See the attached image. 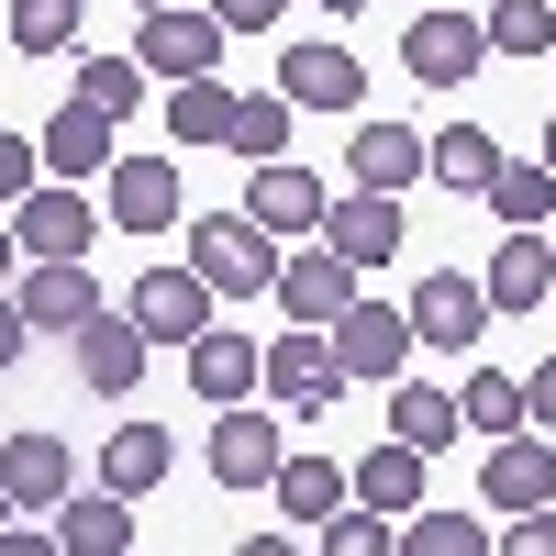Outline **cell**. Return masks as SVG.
I'll use <instances>...</instances> for the list:
<instances>
[{"label":"cell","instance_id":"cell-1","mask_svg":"<svg viewBox=\"0 0 556 556\" xmlns=\"http://www.w3.org/2000/svg\"><path fill=\"white\" fill-rule=\"evenodd\" d=\"M190 267L212 278V301H267L278 235H267L256 212H201V223H190Z\"/></svg>","mask_w":556,"mask_h":556},{"label":"cell","instance_id":"cell-2","mask_svg":"<svg viewBox=\"0 0 556 556\" xmlns=\"http://www.w3.org/2000/svg\"><path fill=\"white\" fill-rule=\"evenodd\" d=\"M256 390L290 401V424H323V412L345 401V367H334V334L323 323H290V334L256 345Z\"/></svg>","mask_w":556,"mask_h":556},{"label":"cell","instance_id":"cell-3","mask_svg":"<svg viewBox=\"0 0 556 556\" xmlns=\"http://www.w3.org/2000/svg\"><path fill=\"white\" fill-rule=\"evenodd\" d=\"M401 67L424 78V89L479 78V67H490V23L468 12V0H424V12H412V34H401Z\"/></svg>","mask_w":556,"mask_h":556},{"label":"cell","instance_id":"cell-4","mask_svg":"<svg viewBox=\"0 0 556 556\" xmlns=\"http://www.w3.org/2000/svg\"><path fill=\"white\" fill-rule=\"evenodd\" d=\"M323 334H334V367L367 379V390H390L401 367H412V312H401V301H345Z\"/></svg>","mask_w":556,"mask_h":556},{"label":"cell","instance_id":"cell-5","mask_svg":"<svg viewBox=\"0 0 556 556\" xmlns=\"http://www.w3.org/2000/svg\"><path fill=\"white\" fill-rule=\"evenodd\" d=\"M134 67H146V78H201V67H223V23H212V0H201V12H190V0H156L146 34H134Z\"/></svg>","mask_w":556,"mask_h":556},{"label":"cell","instance_id":"cell-6","mask_svg":"<svg viewBox=\"0 0 556 556\" xmlns=\"http://www.w3.org/2000/svg\"><path fill=\"white\" fill-rule=\"evenodd\" d=\"M123 312L146 323V345H190L201 323H212V278H201L190 256H178V267H146V278L123 290Z\"/></svg>","mask_w":556,"mask_h":556},{"label":"cell","instance_id":"cell-7","mask_svg":"<svg viewBox=\"0 0 556 556\" xmlns=\"http://www.w3.org/2000/svg\"><path fill=\"white\" fill-rule=\"evenodd\" d=\"M101 212L123 235H178V156H112L101 167Z\"/></svg>","mask_w":556,"mask_h":556},{"label":"cell","instance_id":"cell-8","mask_svg":"<svg viewBox=\"0 0 556 556\" xmlns=\"http://www.w3.org/2000/svg\"><path fill=\"white\" fill-rule=\"evenodd\" d=\"M401 312H412V345H445V356H468V345L490 334V290H479V278H456V267H434Z\"/></svg>","mask_w":556,"mask_h":556},{"label":"cell","instance_id":"cell-9","mask_svg":"<svg viewBox=\"0 0 556 556\" xmlns=\"http://www.w3.org/2000/svg\"><path fill=\"white\" fill-rule=\"evenodd\" d=\"M278 456H290V434H278L256 401H223V412H212V479H223V490H267Z\"/></svg>","mask_w":556,"mask_h":556},{"label":"cell","instance_id":"cell-10","mask_svg":"<svg viewBox=\"0 0 556 556\" xmlns=\"http://www.w3.org/2000/svg\"><path fill=\"white\" fill-rule=\"evenodd\" d=\"M479 501H490V513H534V501H556V445H545V424H523V434H490Z\"/></svg>","mask_w":556,"mask_h":556},{"label":"cell","instance_id":"cell-11","mask_svg":"<svg viewBox=\"0 0 556 556\" xmlns=\"http://www.w3.org/2000/svg\"><path fill=\"white\" fill-rule=\"evenodd\" d=\"M146 356H156V345H146V323H134V312H112V301H101V312L78 323V379L101 390V401H134Z\"/></svg>","mask_w":556,"mask_h":556},{"label":"cell","instance_id":"cell-12","mask_svg":"<svg viewBox=\"0 0 556 556\" xmlns=\"http://www.w3.org/2000/svg\"><path fill=\"white\" fill-rule=\"evenodd\" d=\"M0 490H12V513H56V501L78 490V456H67V434L23 424L12 445H0Z\"/></svg>","mask_w":556,"mask_h":556},{"label":"cell","instance_id":"cell-13","mask_svg":"<svg viewBox=\"0 0 556 556\" xmlns=\"http://www.w3.org/2000/svg\"><path fill=\"white\" fill-rule=\"evenodd\" d=\"M323 201H334V190H323V178H312L301 156H256V167H245V201H235V212H256L267 235H312V223H323Z\"/></svg>","mask_w":556,"mask_h":556},{"label":"cell","instance_id":"cell-14","mask_svg":"<svg viewBox=\"0 0 556 556\" xmlns=\"http://www.w3.org/2000/svg\"><path fill=\"white\" fill-rule=\"evenodd\" d=\"M312 235L334 245L345 267H390V256H401V201H390V190H345V201H323Z\"/></svg>","mask_w":556,"mask_h":556},{"label":"cell","instance_id":"cell-15","mask_svg":"<svg viewBox=\"0 0 556 556\" xmlns=\"http://www.w3.org/2000/svg\"><path fill=\"white\" fill-rule=\"evenodd\" d=\"M12 235H23V256H89V190L78 178H34L12 201Z\"/></svg>","mask_w":556,"mask_h":556},{"label":"cell","instance_id":"cell-16","mask_svg":"<svg viewBox=\"0 0 556 556\" xmlns=\"http://www.w3.org/2000/svg\"><path fill=\"white\" fill-rule=\"evenodd\" d=\"M267 290H278V312H290V323H334V312L356 301V267L312 235L301 256H278V278H267Z\"/></svg>","mask_w":556,"mask_h":556},{"label":"cell","instance_id":"cell-17","mask_svg":"<svg viewBox=\"0 0 556 556\" xmlns=\"http://www.w3.org/2000/svg\"><path fill=\"white\" fill-rule=\"evenodd\" d=\"M112 134H123V123H112L101 101H78V89H67V112L34 134V156H45V178H101V167H112Z\"/></svg>","mask_w":556,"mask_h":556},{"label":"cell","instance_id":"cell-18","mask_svg":"<svg viewBox=\"0 0 556 556\" xmlns=\"http://www.w3.org/2000/svg\"><path fill=\"white\" fill-rule=\"evenodd\" d=\"M12 301H23V323H45V334H78V323L101 312V290H89V256H34Z\"/></svg>","mask_w":556,"mask_h":556},{"label":"cell","instance_id":"cell-19","mask_svg":"<svg viewBox=\"0 0 556 556\" xmlns=\"http://www.w3.org/2000/svg\"><path fill=\"white\" fill-rule=\"evenodd\" d=\"M178 367H190V390L223 412V401H256V334H223V323H201L190 345H178Z\"/></svg>","mask_w":556,"mask_h":556},{"label":"cell","instance_id":"cell-20","mask_svg":"<svg viewBox=\"0 0 556 556\" xmlns=\"http://www.w3.org/2000/svg\"><path fill=\"white\" fill-rule=\"evenodd\" d=\"M356 56L345 45H290V56H278V89H290V112H356Z\"/></svg>","mask_w":556,"mask_h":556},{"label":"cell","instance_id":"cell-21","mask_svg":"<svg viewBox=\"0 0 556 556\" xmlns=\"http://www.w3.org/2000/svg\"><path fill=\"white\" fill-rule=\"evenodd\" d=\"M479 290H490V312H545V301H556V245H545V223H534V235H513V245L490 256V278H479Z\"/></svg>","mask_w":556,"mask_h":556},{"label":"cell","instance_id":"cell-22","mask_svg":"<svg viewBox=\"0 0 556 556\" xmlns=\"http://www.w3.org/2000/svg\"><path fill=\"white\" fill-rule=\"evenodd\" d=\"M345 490L367 501V513H412V501L434 490V456L390 434V445H367V456H356V479H345Z\"/></svg>","mask_w":556,"mask_h":556},{"label":"cell","instance_id":"cell-23","mask_svg":"<svg viewBox=\"0 0 556 556\" xmlns=\"http://www.w3.org/2000/svg\"><path fill=\"white\" fill-rule=\"evenodd\" d=\"M56 545L67 556H123L134 545V501L123 490H67L56 501Z\"/></svg>","mask_w":556,"mask_h":556},{"label":"cell","instance_id":"cell-24","mask_svg":"<svg viewBox=\"0 0 556 556\" xmlns=\"http://www.w3.org/2000/svg\"><path fill=\"white\" fill-rule=\"evenodd\" d=\"M345 156H356V190H390V201H401L412 178H424V134H412V123H379V112H367Z\"/></svg>","mask_w":556,"mask_h":556},{"label":"cell","instance_id":"cell-25","mask_svg":"<svg viewBox=\"0 0 556 556\" xmlns=\"http://www.w3.org/2000/svg\"><path fill=\"white\" fill-rule=\"evenodd\" d=\"M490 167H501V134H479V123L424 134V178H445L456 201H479V190H490Z\"/></svg>","mask_w":556,"mask_h":556},{"label":"cell","instance_id":"cell-26","mask_svg":"<svg viewBox=\"0 0 556 556\" xmlns=\"http://www.w3.org/2000/svg\"><path fill=\"white\" fill-rule=\"evenodd\" d=\"M167 424H112V445H101V490H123V501H146L156 479H167Z\"/></svg>","mask_w":556,"mask_h":556},{"label":"cell","instance_id":"cell-27","mask_svg":"<svg viewBox=\"0 0 556 556\" xmlns=\"http://www.w3.org/2000/svg\"><path fill=\"white\" fill-rule=\"evenodd\" d=\"M479 201H490L501 223H513V235H534V223L556 212V167H545V156H501V167H490V190H479Z\"/></svg>","mask_w":556,"mask_h":556},{"label":"cell","instance_id":"cell-28","mask_svg":"<svg viewBox=\"0 0 556 556\" xmlns=\"http://www.w3.org/2000/svg\"><path fill=\"white\" fill-rule=\"evenodd\" d=\"M167 134H178V146H223V134H235V89H223L212 67L167 78Z\"/></svg>","mask_w":556,"mask_h":556},{"label":"cell","instance_id":"cell-29","mask_svg":"<svg viewBox=\"0 0 556 556\" xmlns=\"http://www.w3.org/2000/svg\"><path fill=\"white\" fill-rule=\"evenodd\" d=\"M390 545H401V556H490V523H479V513H434V501H412Z\"/></svg>","mask_w":556,"mask_h":556},{"label":"cell","instance_id":"cell-30","mask_svg":"<svg viewBox=\"0 0 556 556\" xmlns=\"http://www.w3.org/2000/svg\"><path fill=\"white\" fill-rule=\"evenodd\" d=\"M267 501H278V513H290V523H323V513H334V501H345V468H334V456H278Z\"/></svg>","mask_w":556,"mask_h":556},{"label":"cell","instance_id":"cell-31","mask_svg":"<svg viewBox=\"0 0 556 556\" xmlns=\"http://www.w3.org/2000/svg\"><path fill=\"white\" fill-rule=\"evenodd\" d=\"M390 434H401V445H424V456H445L468 424H456V401H445V390H412V379H390Z\"/></svg>","mask_w":556,"mask_h":556},{"label":"cell","instance_id":"cell-32","mask_svg":"<svg viewBox=\"0 0 556 556\" xmlns=\"http://www.w3.org/2000/svg\"><path fill=\"white\" fill-rule=\"evenodd\" d=\"M245 167L256 156H290V89H235V134H223Z\"/></svg>","mask_w":556,"mask_h":556},{"label":"cell","instance_id":"cell-33","mask_svg":"<svg viewBox=\"0 0 556 556\" xmlns=\"http://www.w3.org/2000/svg\"><path fill=\"white\" fill-rule=\"evenodd\" d=\"M456 424L468 434H523V379L513 367H479V379L456 390Z\"/></svg>","mask_w":556,"mask_h":556},{"label":"cell","instance_id":"cell-34","mask_svg":"<svg viewBox=\"0 0 556 556\" xmlns=\"http://www.w3.org/2000/svg\"><path fill=\"white\" fill-rule=\"evenodd\" d=\"M490 56H556V0H490Z\"/></svg>","mask_w":556,"mask_h":556},{"label":"cell","instance_id":"cell-35","mask_svg":"<svg viewBox=\"0 0 556 556\" xmlns=\"http://www.w3.org/2000/svg\"><path fill=\"white\" fill-rule=\"evenodd\" d=\"M390 534H401V523H390V513H367V501H356V513L334 501V513L312 523V545H323V556H390Z\"/></svg>","mask_w":556,"mask_h":556},{"label":"cell","instance_id":"cell-36","mask_svg":"<svg viewBox=\"0 0 556 556\" xmlns=\"http://www.w3.org/2000/svg\"><path fill=\"white\" fill-rule=\"evenodd\" d=\"M12 45L23 56H67L78 45V0H12Z\"/></svg>","mask_w":556,"mask_h":556},{"label":"cell","instance_id":"cell-37","mask_svg":"<svg viewBox=\"0 0 556 556\" xmlns=\"http://www.w3.org/2000/svg\"><path fill=\"white\" fill-rule=\"evenodd\" d=\"M78 101H101L123 123L134 101H146V67H134V56H78Z\"/></svg>","mask_w":556,"mask_h":556},{"label":"cell","instance_id":"cell-38","mask_svg":"<svg viewBox=\"0 0 556 556\" xmlns=\"http://www.w3.org/2000/svg\"><path fill=\"white\" fill-rule=\"evenodd\" d=\"M490 545H513V556H556V501H534V513H513Z\"/></svg>","mask_w":556,"mask_h":556},{"label":"cell","instance_id":"cell-39","mask_svg":"<svg viewBox=\"0 0 556 556\" xmlns=\"http://www.w3.org/2000/svg\"><path fill=\"white\" fill-rule=\"evenodd\" d=\"M45 178V156H34V134H0V212H12L23 190Z\"/></svg>","mask_w":556,"mask_h":556},{"label":"cell","instance_id":"cell-40","mask_svg":"<svg viewBox=\"0 0 556 556\" xmlns=\"http://www.w3.org/2000/svg\"><path fill=\"white\" fill-rule=\"evenodd\" d=\"M278 12H290V0H212L223 34H278Z\"/></svg>","mask_w":556,"mask_h":556},{"label":"cell","instance_id":"cell-41","mask_svg":"<svg viewBox=\"0 0 556 556\" xmlns=\"http://www.w3.org/2000/svg\"><path fill=\"white\" fill-rule=\"evenodd\" d=\"M523 424H556V356H534V379H523Z\"/></svg>","mask_w":556,"mask_h":556},{"label":"cell","instance_id":"cell-42","mask_svg":"<svg viewBox=\"0 0 556 556\" xmlns=\"http://www.w3.org/2000/svg\"><path fill=\"white\" fill-rule=\"evenodd\" d=\"M23 334H34V323H23V301L0 290V367H23Z\"/></svg>","mask_w":556,"mask_h":556},{"label":"cell","instance_id":"cell-43","mask_svg":"<svg viewBox=\"0 0 556 556\" xmlns=\"http://www.w3.org/2000/svg\"><path fill=\"white\" fill-rule=\"evenodd\" d=\"M23 267V235H12V212H0V278H12Z\"/></svg>","mask_w":556,"mask_h":556},{"label":"cell","instance_id":"cell-44","mask_svg":"<svg viewBox=\"0 0 556 556\" xmlns=\"http://www.w3.org/2000/svg\"><path fill=\"white\" fill-rule=\"evenodd\" d=\"M534 156H545V167H556V123H545V146H534Z\"/></svg>","mask_w":556,"mask_h":556},{"label":"cell","instance_id":"cell-45","mask_svg":"<svg viewBox=\"0 0 556 556\" xmlns=\"http://www.w3.org/2000/svg\"><path fill=\"white\" fill-rule=\"evenodd\" d=\"M323 12H367V0H323Z\"/></svg>","mask_w":556,"mask_h":556},{"label":"cell","instance_id":"cell-46","mask_svg":"<svg viewBox=\"0 0 556 556\" xmlns=\"http://www.w3.org/2000/svg\"><path fill=\"white\" fill-rule=\"evenodd\" d=\"M0 523H12V490H0Z\"/></svg>","mask_w":556,"mask_h":556},{"label":"cell","instance_id":"cell-47","mask_svg":"<svg viewBox=\"0 0 556 556\" xmlns=\"http://www.w3.org/2000/svg\"><path fill=\"white\" fill-rule=\"evenodd\" d=\"M545 245H556V212H545Z\"/></svg>","mask_w":556,"mask_h":556},{"label":"cell","instance_id":"cell-48","mask_svg":"<svg viewBox=\"0 0 556 556\" xmlns=\"http://www.w3.org/2000/svg\"><path fill=\"white\" fill-rule=\"evenodd\" d=\"M134 12H156V0H134Z\"/></svg>","mask_w":556,"mask_h":556},{"label":"cell","instance_id":"cell-49","mask_svg":"<svg viewBox=\"0 0 556 556\" xmlns=\"http://www.w3.org/2000/svg\"><path fill=\"white\" fill-rule=\"evenodd\" d=\"M545 312H556V301H545Z\"/></svg>","mask_w":556,"mask_h":556}]
</instances>
